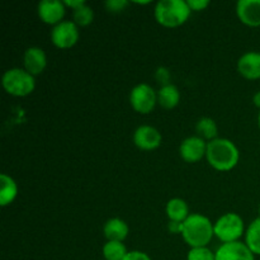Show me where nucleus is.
Returning <instances> with one entry per match:
<instances>
[{
    "label": "nucleus",
    "instance_id": "obj_1",
    "mask_svg": "<svg viewBox=\"0 0 260 260\" xmlns=\"http://www.w3.org/2000/svg\"><path fill=\"white\" fill-rule=\"evenodd\" d=\"M207 161L218 172H230L238 165L240 152L236 145L229 139H215L207 142Z\"/></svg>",
    "mask_w": 260,
    "mask_h": 260
},
{
    "label": "nucleus",
    "instance_id": "obj_2",
    "mask_svg": "<svg viewBox=\"0 0 260 260\" xmlns=\"http://www.w3.org/2000/svg\"><path fill=\"white\" fill-rule=\"evenodd\" d=\"M180 235L183 236L184 241L190 248L207 246L215 235L213 223L206 216L200 215V213H192L183 222Z\"/></svg>",
    "mask_w": 260,
    "mask_h": 260
},
{
    "label": "nucleus",
    "instance_id": "obj_3",
    "mask_svg": "<svg viewBox=\"0 0 260 260\" xmlns=\"http://www.w3.org/2000/svg\"><path fill=\"white\" fill-rule=\"evenodd\" d=\"M189 5L184 0H160L155 7V19L167 28H177L184 24L189 18Z\"/></svg>",
    "mask_w": 260,
    "mask_h": 260
},
{
    "label": "nucleus",
    "instance_id": "obj_4",
    "mask_svg": "<svg viewBox=\"0 0 260 260\" xmlns=\"http://www.w3.org/2000/svg\"><path fill=\"white\" fill-rule=\"evenodd\" d=\"M2 83L5 91L13 96H27L36 88L35 76L19 68L5 71Z\"/></svg>",
    "mask_w": 260,
    "mask_h": 260
},
{
    "label": "nucleus",
    "instance_id": "obj_5",
    "mask_svg": "<svg viewBox=\"0 0 260 260\" xmlns=\"http://www.w3.org/2000/svg\"><path fill=\"white\" fill-rule=\"evenodd\" d=\"M215 236L223 244L235 243L244 235V221L238 213H226L213 225Z\"/></svg>",
    "mask_w": 260,
    "mask_h": 260
},
{
    "label": "nucleus",
    "instance_id": "obj_6",
    "mask_svg": "<svg viewBox=\"0 0 260 260\" xmlns=\"http://www.w3.org/2000/svg\"><path fill=\"white\" fill-rule=\"evenodd\" d=\"M129 103L136 112L147 114L152 112L157 104V93L149 84H139L131 90Z\"/></svg>",
    "mask_w": 260,
    "mask_h": 260
},
{
    "label": "nucleus",
    "instance_id": "obj_7",
    "mask_svg": "<svg viewBox=\"0 0 260 260\" xmlns=\"http://www.w3.org/2000/svg\"><path fill=\"white\" fill-rule=\"evenodd\" d=\"M80 32L79 27L71 20H63L58 23L57 25L52 28L51 30V41L53 45L61 50L71 48L78 43Z\"/></svg>",
    "mask_w": 260,
    "mask_h": 260
},
{
    "label": "nucleus",
    "instance_id": "obj_8",
    "mask_svg": "<svg viewBox=\"0 0 260 260\" xmlns=\"http://www.w3.org/2000/svg\"><path fill=\"white\" fill-rule=\"evenodd\" d=\"M206 152H207V142L200 136L187 137L183 140L179 147L180 157L189 164L201 161L203 156H206Z\"/></svg>",
    "mask_w": 260,
    "mask_h": 260
},
{
    "label": "nucleus",
    "instance_id": "obj_9",
    "mask_svg": "<svg viewBox=\"0 0 260 260\" xmlns=\"http://www.w3.org/2000/svg\"><path fill=\"white\" fill-rule=\"evenodd\" d=\"M65 10L66 7L63 2H58V0H43L38 4L37 8L40 19L46 24L53 25V27L63 22L62 18L65 17Z\"/></svg>",
    "mask_w": 260,
    "mask_h": 260
},
{
    "label": "nucleus",
    "instance_id": "obj_10",
    "mask_svg": "<svg viewBox=\"0 0 260 260\" xmlns=\"http://www.w3.org/2000/svg\"><path fill=\"white\" fill-rule=\"evenodd\" d=\"M161 134L152 126H140L134 134V142L140 150L152 151L161 145Z\"/></svg>",
    "mask_w": 260,
    "mask_h": 260
},
{
    "label": "nucleus",
    "instance_id": "obj_11",
    "mask_svg": "<svg viewBox=\"0 0 260 260\" xmlns=\"http://www.w3.org/2000/svg\"><path fill=\"white\" fill-rule=\"evenodd\" d=\"M215 254L216 260H255L253 251L241 241L222 244Z\"/></svg>",
    "mask_w": 260,
    "mask_h": 260
},
{
    "label": "nucleus",
    "instance_id": "obj_12",
    "mask_svg": "<svg viewBox=\"0 0 260 260\" xmlns=\"http://www.w3.org/2000/svg\"><path fill=\"white\" fill-rule=\"evenodd\" d=\"M236 14L241 23L249 27H260V0H240Z\"/></svg>",
    "mask_w": 260,
    "mask_h": 260
},
{
    "label": "nucleus",
    "instance_id": "obj_13",
    "mask_svg": "<svg viewBox=\"0 0 260 260\" xmlns=\"http://www.w3.org/2000/svg\"><path fill=\"white\" fill-rule=\"evenodd\" d=\"M23 62H24L25 71H28L30 75L37 76L42 74L47 66V56L42 48L29 47L25 50Z\"/></svg>",
    "mask_w": 260,
    "mask_h": 260
},
{
    "label": "nucleus",
    "instance_id": "obj_14",
    "mask_svg": "<svg viewBox=\"0 0 260 260\" xmlns=\"http://www.w3.org/2000/svg\"><path fill=\"white\" fill-rule=\"evenodd\" d=\"M238 70L243 78L248 80L260 79V52L250 51L239 58Z\"/></svg>",
    "mask_w": 260,
    "mask_h": 260
},
{
    "label": "nucleus",
    "instance_id": "obj_15",
    "mask_svg": "<svg viewBox=\"0 0 260 260\" xmlns=\"http://www.w3.org/2000/svg\"><path fill=\"white\" fill-rule=\"evenodd\" d=\"M104 236L108 241H121L123 243L124 239L128 236L129 228L121 218H109L103 226Z\"/></svg>",
    "mask_w": 260,
    "mask_h": 260
},
{
    "label": "nucleus",
    "instance_id": "obj_16",
    "mask_svg": "<svg viewBox=\"0 0 260 260\" xmlns=\"http://www.w3.org/2000/svg\"><path fill=\"white\" fill-rule=\"evenodd\" d=\"M0 183H2V188H0V206L7 207L17 198L18 185L12 177L4 174V173L0 175Z\"/></svg>",
    "mask_w": 260,
    "mask_h": 260
},
{
    "label": "nucleus",
    "instance_id": "obj_17",
    "mask_svg": "<svg viewBox=\"0 0 260 260\" xmlns=\"http://www.w3.org/2000/svg\"><path fill=\"white\" fill-rule=\"evenodd\" d=\"M180 91L173 84L161 86L157 91V103L165 109H173L179 104Z\"/></svg>",
    "mask_w": 260,
    "mask_h": 260
},
{
    "label": "nucleus",
    "instance_id": "obj_18",
    "mask_svg": "<svg viewBox=\"0 0 260 260\" xmlns=\"http://www.w3.org/2000/svg\"><path fill=\"white\" fill-rule=\"evenodd\" d=\"M167 215L169 221L184 222L189 217V207L182 198H173L167 205Z\"/></svg>",
    "mask_w": 260,
    "mask_h": 260
},
{
    "label": "nucleus",
    "instance_id": "obj_19",
    "mask_svg": "<svg viewBox=\"0 0 260 260\" xmlns=\"http://www.w3.org/2000/svg\"><path fill=\"white\" fill-rule=\"evenodd\" d=\"M245 244L254 255H260V217L255 218L246 229Z\"/></svg>",
    "mask_w": 260,
    "mask_h": 260
},
{
    "label": "nucleus",
    "instance_id": "obj_20",
    "mask_svg": "<svg viewBox=\"0 0 260 260\" xmlns=\"http://www.w3.org/2000/svg\"><path fill=\"white\" fill-rule=\"evenodd\" d=\"M196 131H197L198 136L205 140V141L208 140V142H210L212 140L217 139V124L210 117H203V118H201L197 122V124H196Z\"/></svg>",
    "mask_w": 260,
    "mask_h": 260
},
{
    "label": "nucleus",
    "instance_id": "obj_21",
    "mask_svg": "<svg viewBox=\"0 0 260 260\" xmlns=\"http://www.w3.org/2000/svg\"><path fill=\"white\" fill-rule=\"evenodd\" d=\"M104 260H123L127 255V249L121 241H107L103 245Z\"/></svg>",
    "mask_w": 260,
    "mask_h": 260
},
{
    "label": "nucleus",
    "instance_id": "obj_22",
    "mask_svg": "<svg viewBox=\"0 0 260 260\" xmlns=\"http://www.w3.org/2000/svg\"><path fill=\"white\" fill-rule=\"evenodd\" d=\"M74 23H75L78 27H88L89 24H91L94 19V12L88 4H84L81 7H79L78 9L74 10Z\"/></svg>",
    "mask_w": 260,
    "mask_h": 260
},
{
    "label": "nucleus",
    "instance_id": "obj_23",
    "mask_svg": "<svg viewBox=\"0 0 260 260\" xmlns=\"http://www.w3.org/2000/svg\"><path fill=\"white\" fill-rule=\"evenodd\" d=\"M187 260H216V254L207 246L190 248V250L188 251Z\"/></svg>",
    "mask_w": 260,
    "mask_h": 260
},
{
    "label": "nucleus",
    "instance_id": "obj_24",
    "mask_svg": "<svg viewBox=\"0 0 260 260\" xmlns=\"http://www.w3.org/2000/svg\"><path fill=\"white\" fill-rule=\"evenodd\" d=\"M127 5H128L127 0H108V2H106L107 10L112 13L123 12Z\"/></svg>",
    "mask_w": 260,
    "mask_h": 260
},
{
    "label": "nucleus",
    "instance_id": "obj_25",
    "mask_svg": "<svg viewBox=\"0 0 260 260\" xmlns=\"http://www.w3.org/2000/svg\"><path fill=\"white\" fill-rule=\"evenodd\" d=\"M155 79L157 80V83L161 84V86L169 85L170 84V71L168 70L164 66H160L155 71Z\"/></svg>",
    "mask_w": 260,
    "mask_h": 260
},
{
    "label": "nucleus",
    "instance_id": "obj_26",
    "mask_svg": "<svg viewBox=\"0 0 260 260\" xmlns=\"http://www.w3.org/2000/svg\"><path fill=\"white\" fill-rule=\"evenodd\" d=\"M187 3L192 12H202L206 8L210 7L208 0H188Z\"/></svg>",
    "mask_w": 260,
    "mask_h": 260
},
{
    "label": "nucleus",
    "instance_id": "obj_27",
    "mask_svg": "<svg viewBox=\"0 0 260 260\" xmlns=\"http://www.w3.org/2000/svg\"><path fill=\"white\" fill-rule=\"evenodd\" d=\"M123 260H151V258L146 253H144V251L132 250L127 253Z\"/></svg>",
    "mask_w": 260,
    "mask_h": 260
},
{
    "label": "nucleus",
    "instance_id": "obj_28",
    "mask_svg": "<svg viewBox=\"0 0 260 260\" xmlns=\"http://www.w3.org/2000/svg\"><path fill=\"white\" fill-rule=\"evenodd\" d=\"M168 229L172 234H182L183 222H175V221H169L168 223Z\"/></svg>",
    "mask_w": 260,
    "mask_h": 260
},
{
    "label": "nucleus",
    "instance_id": "obj_29",
    "mask_svg": "<svg viewBox=\"0 0 260 260\" xmlns=\"http://www.w3.org/2000/svg\"><path fill=\"white\" fill-rule=\"evenodd\" d=\"M63 4H65V7H70L71 9L75 10L78 9L79 7H81V5L85 4V2H83V0H71V2H63Z\"/></svg>",
    "mask_w": 260,
    "mask_h": 260
},
{
    "label": "nucleus",
    "instance_id": "obj_30",
    "mask_svg": "<svg viewBox=\"0 0 260 260\" xmlns=\"http://www.w3.org/2000/svg\"><path fill=\"white\" fill-rule=\"evenodd\" d=\"M253 102L258 108H260V91H258V93L253 96Z\"/></svg>",
    "mask_w": 260,
    "mask_h": 260
},
{
    "label": "nucleus",
    "instance_id": "obj_31",
    "mask_svg": "<svg viewBox=\"0 0 260 260\" xmlns=\"http://www.w3.org/2000/svg\"><path fill=\"white\" fill-rule=\"evenodd\" d=\"M258 123H259V128H260V112H259V116H258Z\"/></svg>",
    "mask_w": 260,
    "mask_h": 260
},
{
    "label": "nucleus",
    "instance_id": "obj_32",
    "mask_svg": "<svg viewBox=\"0 0 260 260\" xmlns=\"http://www.w3.org/2000/svg\"><path fill=\"white\" fill-rule=\"evenodd\" d=\"M259 213H260V205H259Z\"/></svg>",
    "mask_w": 260,
    "mask_h": 260
}]
</instances>
